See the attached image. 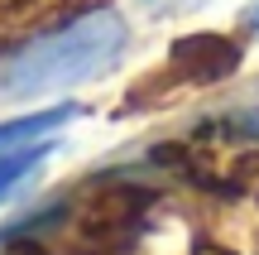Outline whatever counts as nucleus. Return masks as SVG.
Returning <instances> with one entry per match:
<instances>
[{"mask_svg":"<svg viewBox=\"0 0 259 255\" xmlns=\"http://www.w3.org/2000/svg\"><path fill=\"white\" fill-rule=\"evenodd\" d=\"M72 116H77V106H53V111H34V116H19V121H5V125H0V150L38 144V140H48L53 130H63Z\"/></svg>","mask_w":259,"mask_h":255,"instance_id":"obj_4","label":"nucleus"},{"mask_svg":"<svg viewBox=\"0 0 259 255\" xmlns=\"http://www.w3.org/2000/svg\"><path fill=\"white\" fill-rule=\"evenodd\" d=\"M240 44L226 34H183L173 48H168V63L158 67L154 77L135 87V92H149V87H211V82H226V77L240 67Z\"/></svg>","mask_w":259,"mask_h":255,"instance_id":"obj_2","label":"nucleus"},{"mask_svg":"<svg viewBox=\"0 0 259 255\" xmlns=\"http://www.w3.org/2000/svg\"><path fill=\"white\" fill-rule=\"evenodd\" d=\"M130 48V24L115 10H82L63 29L15 48L0 63V101L24 96H53L67 87H82L106 77Z\"/></svg>","mask_w":259,"mask_h":255,"instance_id":"obj_1","label":"nucleus"},{"mask_svg":"<svg viewBox=\"0 0 259 255\" xmlns=\"http://www.w3.org/2000/svg\"><path fill=\"white\" fill-rule=\"evenodd\" d=\"M149 202H154V193L135 188V183L101 188L96 202L87 207V217H82V246H87V255H101L111 246H125V241L135 236V227H139V217H144Z\"/></svg>","mask_w":259,"mask_h":255,"instance_id":"obj_3","label":"nucleus"},{"mask_svg":"<svg viewBox=\"0 0 259 255\" xmlns=\"http://www.w3.org/2000/svg\"><path fill=\"white\" fill-rule=\"evenodd\" d=\"M0 255H53V250H48V246H38V241H29V236H15Z\"/></svg>","mask_w":259,"mask_h":255,"instance_id":"obj_7","label":"nucleus"},{"mask_svg":"<svg viewBox=\"0 0 259 255\" xmlns=\"http://www.w3.org/2000/svg\"><path fill=\"white\" fill-rule=\"evenodd\" d=\"M139 15L149 19H178V15H192V10H202L206 0H135Z\"/></svg>","mask_w":259,"mask_h":255,"instance_id":"obj_6","label":"nucleus"},{"mask_svg":"<svg viewBox=\"0 0 259 255\" xmlns=\"http://www.w3.org/2000/svg\"><path fill=\"white\" fill-rule=\"evenodd\" d=\"M245 24H250V34H259V5L250 10V19H245Z\"/></svg>","mask_w":259,"mask_h":255,"instance_id":"obj_8","label":"nucleus"},{"mask_svg":"<svg viewBox=\"0 0 259 255\" xmlns=\"http://www.w3.org/2000/svg\"><path fill=\"white\" fill-rule=\"evenodd\" d=\"M48 154H53V150H48L44 140L24 144V150H0V202H5L15 188H24V183L48 164Z\"/></svg>","mask_w":259,"mask_h":255,"instance_id":"obj_5","label":"nucleus"}]
</instances>
